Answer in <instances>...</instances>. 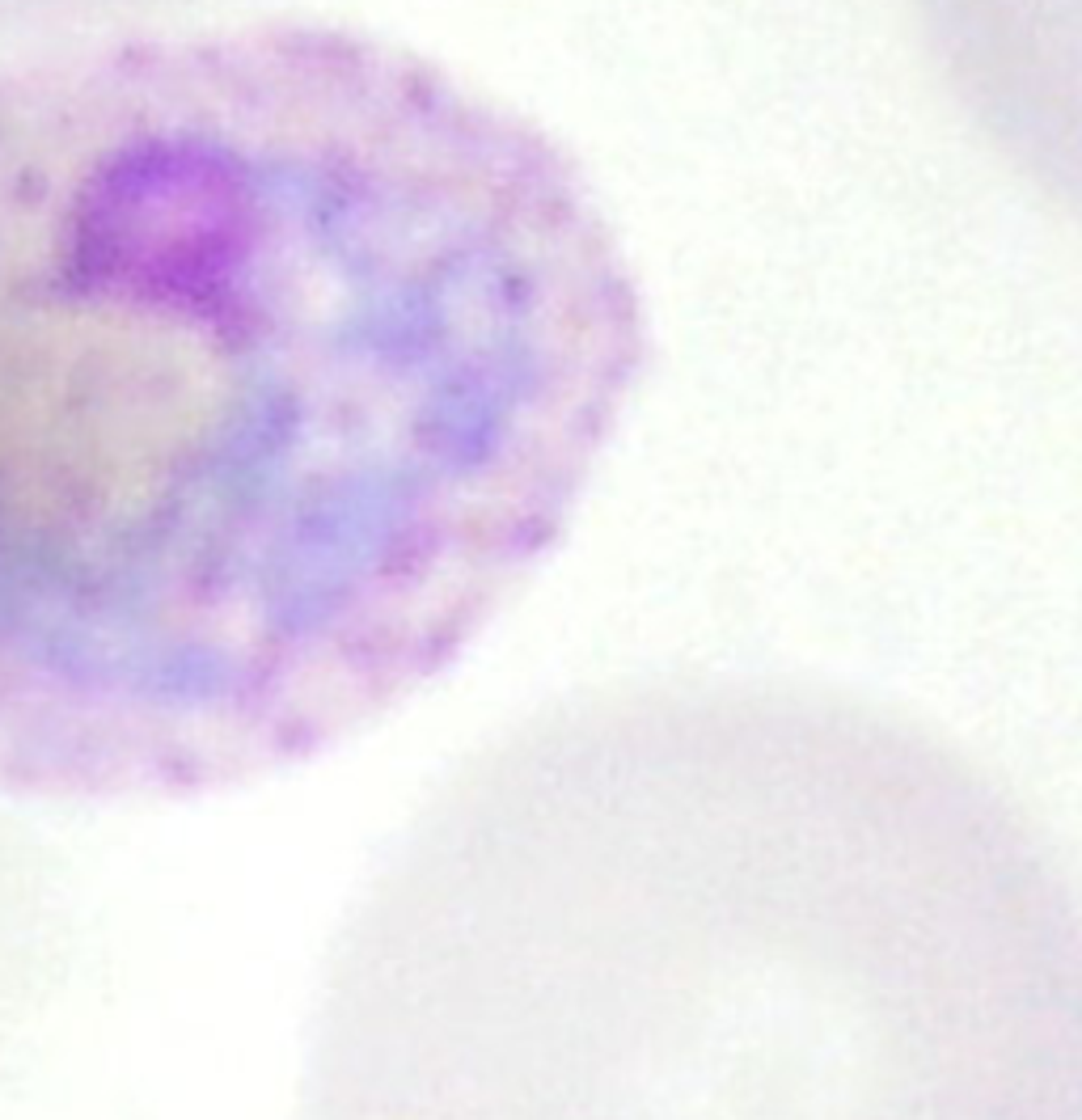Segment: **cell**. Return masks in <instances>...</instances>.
<instances>
[{
  "label": "cell",
  "mask_w": 1082,
  "mask_h": 1120,
  "mask_svg": "<svg viewBox=\"0 0 1082 1120\" xmlns=\"http://www.w3.org/2000/svg\"><path fill=\"white\" fill-rule=\"evenodd\" d=\"M567 149L321 22L0 68V795L182 803L393 715L647 368Z\"/></svg>",
  "instance_id": "6da1fadb"
},
{
  "label": "cell",
  "mask_w": 1082,
  "mask_h": 1120,
  "mask_svg": "<svg viewBox=\"0 0 1082 1120\" xmlns=\"http://www.w3.org/2000/svg\"><path fill=\"white\" fill-rule=\"evenodd\" d=\"M305 1120H1082V900L1006 790L875 706L563 702L373 875Z\"/></svg>",
  "instance_id": "7a4b0ae2"
},
{
  "label": "cell",
  "mask_w": 1082,
  "mask_h": 1120,
  "mask_svg": "<svg viewBox=\"0 0 1082 1120\" xmlns=\"http://www.w3.org/2000/svg\"><path fill=\"white\" fill-rule=\"evenodd\" d=\"M972 131L1082 224V0H909Z\"/></svg>",
  "instance_id": "3957f363"
},
{
  "label": "cell",
  "mask_w": 1082,
  "mask_h": 1120,
  "mask_svg": "<svg viewBox=\"0 0 1082 1120\" xmlns=\"http://www.w3.org/2000/svg\"><path fill=\"white\" fill-rule=\"evenodd\" d=\"M22 5V14H34V0H17ZM106 5H123V0H106Z\"/></svg>",
  "instance_id": "277c9868"
}]
</instances>
